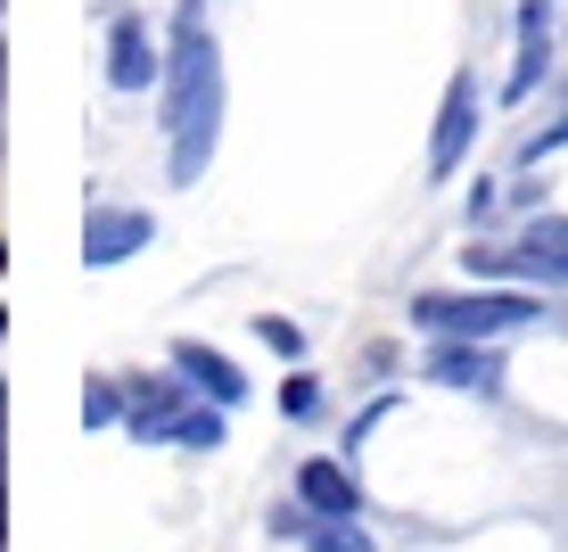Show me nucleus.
<instances>
[{
    "label": "nucleus",
    "mask_w": 568,
    "mask_h": 552,
    "mask_svg": "<svg viewBox=\"0 0 568 552\" xmlns=\"http://www.w3.org/2000/svg\"><path fill=\"white\" fill-rule=\"evenodd\" d=\"M165 132H173L165 173L190 190V182H199V173L214 165V141H223V50H214V33H206V0H182V9H173Z\"/></svg>",
    "instance_id": "nucleus-1"
},
{
    "label": "nucleus",
    "mask_w": 568,
    "mask_h": 552,
    "mask_svg": "<svg viewBox=\"0 0 568 552\" xmlns=\"http://www.w3.org/2000/svg\"><path fill=\"white\" fill-rule=\"evenodd\" d=\"M413 322L428 330V339H503V330L519 322H544L536 298H519V289H428V298H413Z\"/></svg>",
    "instance_id": "nucleus-2"
},
{
    "label": "nucleus",
    "mask_w": 568,
    "mask_h": 552,
    "mask_svg": "<svg viewBox=\"0 0 568 552\" xmlns=\"http://www.w3.org/2000/svg\"><path fill=\"white\" fill-rule=\"evenodd\" d=\"M469 132H478V74H454V83H445V108H437V141H428V173H437V182L462 173Z\"/></svg>",
    "instance_id": "nucleus-3"
},
{
    "label": "nucleus",
    "mask_w": 568,
    "mask_h": 552,
    "mask_svg": "<svg viewBox=\"0 0 568 552\" xmlns=\"http://www.w3.org/2000/svg\"><path fill=\"white\" fill-rule=\"evenodd\" d=\"M149 240H156V214H141V207H100V214H83V264H91V272L141 255Z\"/></svg>",
    "instance_id": "nucleus-4"
},
{
    "label": "nucleus",
    "mask_w": 568,
    "mask_h": 552,
    "mask_svg": "<svg viewBox=\"0 0 568 552\" xmlns=\"http://www.w3.org/2000/svg\"><path fill=\"white\" fill-rule=\"evenodd\" d=\"M428 380L462 388V397H495V388H503V354H495V339H437Z\"/></svg>",
    "instance_id": "nucleus-5"
},
{
    "label": "nucleus",
    "mask_w": 568,
    "mask_h": 552,
    "mask_svg": "<svg viewBox=\"0 0 568 552\" xmlns=\"http://www.w3.org/2000/svg\"><path fill=\"white\" fill-rule=\"evenodd\" d=\"M190 397H199V388H190L182 371H165V380H132V412H124V429H132L141 445H156V438L173 445V429H182Z\"/></svg>",
    "instance_id": "nucleus-6"
},
{
    "label": "nucleus",
    "mask_w": 568,
    "mask_h": 552,
    "mask_svg": "<svg viewBox=\"0 0 568 552\" xmlns=\"http://www.w3.org/2000/svg\"><path fill=\"white\" fill-rule=\"evenodd\" d=\"M173 371H182V380L190 388H199V397L206 404H247V380H240V363H231V354H214L206 339H182V347H173Z\"/></svg>",
    "instance_id": "nucleus-7"
},
{
    "label": "nucleus",
    "mask_w": 568,
    "mask_h": 552,
    "mask_svg": "<svg viewBox=\"0 0 568 552\" xmlns=\"http://www.w3.org/2000/svg\"><path fill=\"white\" fill-rule=\"evenodd\" d=\"M297 495L322 511V520H355V511H363V479H355V462H329V453H313V462L297 470Z\"/></svg>",
    "instance_id": "nucleus-8"
},
{
    "label": "nucleus",
    "mask_w": 568,
    "mask_h": 552,
    "mask_svg": "<svg viewBox=\"0 0 568 552\" xmlns=\"http://www.w3.org/2000/svg\"><path fill=\"white\" fill-rule=\"evenodd\" d=\"M519 272H536L544 289H568V214H536V223H527Z\"/></svg>",
    "instance_id": "nucleus-9"
},
{
    "label": "nucleus",
    "mask_w": 568,
    "mask_h": 552,
    "mask_svg": "<svg viewBox=\"0 0 568 552\" xmlns=\"http://www.w3.org/2000/svg\"><path fill=\"white\" fill-rule=\"evenodd\" d=\"M544 58H552V0H527L519 9V67H511V100H527V91L544 83Z\"/></svg>",
    "instance_id": "nucleus-10"
},
{
    "label": "nucleus",
    "mask_w": 568,
    "mask_h": 552,
    "mask_svg": "<svg viewBox=\"0 0 568 552\" xmlns=\"http://www.w3.org/2000/svg\"><path fill=\"white\" fill-rule=\"evenodd\" d=\"M149 74H156L149 26H141V17H115V33H108V83L115 91H149Z\"/></svg>",
    "instance_id": "nucleus-11"
},
{
    "label": "nucleus",
    "mask_w": 568,
    "mask_h": 552,
    "mask_svg": "<svg viewBox=\"0 0 568 552\" xmlns=\"http://www.w3.org/2000/svg\"><path fill=\"white\" fill-rule=\"evenodd\" d=\"M223 438H231V412H223V404H190L182 429H173V445H190V453H214Z\"/></svg>",
    "instance_id": "nucleus-12"
},
{
    "label": "nucleus",
    "mask_w": 568,
    "mask_h": 552,
    "mask_svg": "<svg viewBox=\"0 0 568 552\" xmlns=\"http://www.w3.org/2000/svg\"><path fill=\"white\" fill-rule=\"evenodd\" d=\"M124 412H132V397H124L115 380H91V388H83V429H115Z\"/></svg>",
    "instance_id": "nucleus-13"
},
{
    "label": "nucleus",
    "mask_w": 568,
    "mask_h": 552,
    "mask_svg": "<svg viewBox=\"0 0 568 552\" xmlns=\"http://www.w3.org/2000/svg\"><path fill=\"white\" fill-rule=\"evenodd\" d=\"M272 536H288V544H313V528H322V511H313L305 495H288V503H272Z\"/></svg>",
    "instance_id": "nucleus-14"
},
{
    "label": "nucleus",
    "mask_w": 568,
    "mask_h": 552,
    "mask_svg": "<svg viewBox=\"0 0 568 552\" xmlns=\"http://www.w3.org/2000/svg\"><path fill=\"white\" fill-rule=\"evenodd\" d=\"M281 412L288 421H313V412H322V380H313V371H288L281 380Z\"/></svg>",
    "instance_id": "nucleus-15"
},
{
    "label": "nucleus",
    "mask_w": 568,
    "mask_h": 552,
    "mask_svg": "<svg viewBox=\"0 0 568 552\" xmlns=\"http://www.w3.org/2000/svg\"><path fill=\"white\" fill-rule=\"evenodd\" d=\"M313 552H371V536H363V520H322L313 528Z\"/></svg>",
    "instance_id": "nucleus-16"
},
{
    "label": "nucleus",
    "mask_w": 568,
    "mask_h": 552,
    "mask_svg": "<svg viewBox=\"0 0 568 552\" xmlns=\"http://www.w3.org/2000/svg\"><path fill=\"white\" fill-rule=\"evenodd\" d=\"M256 330H264V347L281 354V363H297V354H305V330H297V322H281V313H264Z\"/></svg>",
    "instance_id": "nucleus-17"
}]
</instances>
